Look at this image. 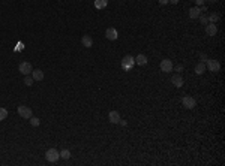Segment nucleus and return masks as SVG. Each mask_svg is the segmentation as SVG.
I'll return each instance as SVG.
<instances>
[{
    "mask_svg": "<svg viewBox=\"0 0 225 166\" xmlns=\"http://www.w3.org/2000/svg\"><path fill=\"white\" fill-rule=\"evenodd\" d=\"M39 123H41V121H39V118H38V117H33V115L30 117V124L33 126V127H38V126H39Z\"/></svg>",
    "mask_w": 225,
    "mask_h": 166,
    "instance_id": "nucleus-20",
    "label": "nucleus"
},
{
    "mask_svg": "<svg viewBox=\"0 0 225 166\" xmlns=\"http://www.w3.org/2000/svg\"><path fill=\"white\" fill-rule=\"evenodd\" d=\"M200 15H201V11H200V8H198V6H194V8L191 9V11H189V17H191L192 20L198 18Z\"/></svg>",
    "mask_w": 225,
    "mask_h": 166,
    "instance_id": "nucleus-14",
    "label": "nucleus"
},
{
    "mask_svg": "<svg viewBox=\"0 0 225 166\" xmlns=\"http://www.w3.org/2000/svg\"><path fill=\"white\" fill-rule=\"evenodd\" d=\"M60 157H62V159H65V160H68L69 157H71V151H69V150H62V151H60Z\"/></svg>",
    "mask_w": 225,
    "mask_h": 166,
    "instance_id": "nucleus-19",
    "label": "nucleus"
},
{
    "mask_svg": "<svg viewBox=\"0 0 225 166\" xmlns=\"http://www.w3.org/2000/svg\"><path fill=\"white\" fill-rule=\"evenodd\" d=\"M18 114H20V117H23V118H30L33 115L32 109L27 108V106H24V105H20V106H18Z\"/></svg>",
    "mask_w": 225,
    "mask_h": 166,
    "instance_id": "nucleus-6",
    "label": "nucleus"
},
{
    "mask_svg": "<svg viewBox=\"0 0 225 166\" xmlns=\"http://www.w3.org/2000/svg\"><path fill=\"white\" fill-rule=\"evenodd\" d=\"M135 64V58L132 57V55H125L123 57V60H122V68L125 70H129V69H132V66Z\"/></svg>",
    "mask_w": 225,
    "mask_h": 166,
    "instance_id": "nucleus-3",
    "label": "nucleus"
},
{
    "mask_svg": "<svg viewBox=\"0 0 225 166\" xmlns=\"http://www.w3.org/2000/svg\"><path fill=\"white\" fill-rule=\"evenodd\" d=\"M171 83L174 84L176 87H182V85H183V78H182L180 73H176V75L171 76Z\"/></svg>",
    "mask_w": 225,
    "mask_h": 166,
    "instance_id": "nucleus-11",
    "label": "nucleus"
},
{
    "mask_svg": "<svg viewBox=\"0 0 225 166\" xmlns=\"http://www.w3.org/2000/svg\"><path fill=\"white\" fill-rule=\"evenodd\" d=\"M198 18H200V21H201V24H206V26L209 24V20H207V17H204V15H200Z\"/></svg>",
    "mask_w": 225,
    "mask_h": 166,
    "instance_id": "nucleus-23",
    "label": "nucleus"
},
{
    "mask_svg": "<svg viewBox=\"0 0 225 166\" xmlns=\"http://www.w3.org/2000/svg\"><path fill=\"white\" fill-rule=\"evenodd\" d=\"M45 159H47L50 163H56L57 160L60 159V153L57 151L56 148H50V150H47V153H45Z\"/></svg>",
    "mask_w": 225,
    "mask_h": 166,
    "instance_id": "nucleus-1",
    "label": "nucleus"
},
{
    "mask_svg": "<svg viewBox=\"0 0 225 166\" xmlns=\"http://www.w3.org/2000/svg\"><path fill=\"white\" fill-rule=\"evenodd\" d=\"M105 36H107V39H108V41H116L117 38H119V35H117V30H116L114 27L107 28V32H105Z\"/></svg>",
    "mask_w": 225,
    "mask_h": 166,
    "instance_id": "nucleus-8",
    "label": "nucleus"
},
{
    "mask_svg": "<svg viewBox=\"0 0 225 166\" xmlns=\"http://www.w3.org/2000/svg\"><path fill=\"white\" fill-rule=\"evenodd\" d=\"M204 70H206V64H204L203 62H200L197 66H195V73H197V75H201V73H204Z\"/></svg>",
    "mask_w": 225,
    "mask_h": 166,
    "instance_id": "nucleus-17",
    "label": "nucleus"
},
{
    "mask_svg": "<svg viewBox=\"0 0 225 166\" xmlns=\"http://www.w3.org/2000/svg\"><path fill=\"white\" fill-rule=\"evenodd\" d=\"M209 2H212V3H215V2H218V0H209Z\"/></svg>",
    "mask_w": 225,
    "mask_h": 166,
    "instance_id": "nucleus-30",
    "label": "nucleus"
},
{
    "mask_svg": "<svg viewBox=\"0 0 225 166\" xmlns=\"http://www.w3.org/2000/svg\"><path fill=\"white\" fill-rule=\"evenodd\" d=\"M158 2H159L161 5H168V2H170V0H158Z\"/></svg>",
    "mask_w": 225,
    "mask_h": 166,
    "instance_id": "nucleus-26",
    "label": "nucleus"
},
{
    "mask_svg": "<svg viewBox=\"0 0 225 166\" xmlns=\"http://www.w3.org/2000/svg\"><path fill=\"white\" fill-rule=\"evenodd\" d=\"M182 103H183V106L186 108V109H194L195 105H197V102H195V99H194L192 96H185L183 99H182Z\"/></svg>",
    "mask_w": 225,
    "mask_h": 166,
    "instance_id": "nucleus-4",
    "label": "nucleus"
},
{
    "mask_svg": "<svg viewBox=\"0 0 225 166\" xmlns=\"http://www.w3.org/2000/svg\"><path fill=\"white\" fill-rule=\"evenodd\" d=\"M108 5V0H95V8L96 9H104Z\"/></svg>",
    "mask_w": 225,
    "mask_h": 166,
    "instance_id": "nucleus-16",
    "label": "nucleus"
},
{
    "mask_svg": "<svg viewBox=\"0 0 225 166\" xmlns=\"http://www.w3.org/2000/svg\"><path fill=\"white\" fill-rule=\"evenodd\" d=\"M81 43L86 47V48H92V45H93V39L90 38V36H87V35H84L81 38Z\"/></svg>",
    "mask_w": 225,
    "mask_h": 166,
    "instance_id": "nucleus-13",
    "label": "nucleus"
},
{
    "mask_svg": "<svg viewBox=\"0 0 225 166\" xmlns=\"http://www.w3.org/2000/svg\"><path fill=\"white\" fill-rule=\"evenodd\" d=\"M108 120H110V123L117 124V123L120 121V114H119L117 111H111V112L108 114Z\"/></svg>",
    "mask_w": 225,
    "mask_h": 166,
    "instance_id": "nucleus-10",
    "label": "nucleus"
},
{
    "mask_svg": "<svg viewBox=\"0 0 225 166\" xmlns=\"http://www.w3.org/2000/svg\"><path fill=\"white\" fill-rule=\"evenodd\" d=\"M177 2H179V0H170V3H173V5H176Z\"/></svg>",
    "mask_w": 225,
    "mask_h": 166,
    "instance_id": "nucleus-29",
    "label": "nucleus"
},
{
    "mask_svg": "<svg viewBox=\"0 0 225 166\" xmlns=\"http://www.w3.org/2000/svg\"><path fill=\"white\" fill-rule=\"evenodd\" d=\"M176 72H179V73H182V72H183V66H182V64H179V66H176Z\"/></svg>",
    "mask_w": 225,
    "mask_h": 166,
    "instance_id": "nucleus-24",
    "label": "nucleus"
},
{
    "mask_svg": "<svg viewBox=\"0 0 225 166\" xmlns=\"http://www.w3.org/2000/svg\"><path fill=\"white\" fill-rule=\"evenodd\" d=\"M18 70L26 76V75H29V73H32L33 68H32V64H30L29 62H23V63H20V66H18Z\"/></svg>",
    "mask_w": 225,
    "mask_h": 166,
    "instance_id": "nucleus-5",
    "label": "nucleus"
},
{
    "mask_svg": "<svg viewBox=\"0 0 225 166\" xmlns=\"http://www.w3.org/2000/svg\"><path fill=\"white\" fill-rule=\"evenodd\" d=\"M200 8V11H201V14H203V12H207V8L206 6H198Z\"/></svg>",
    "mask_w": 225,
    "mask_h": 166,
    "instance_id": "nucleus-27",
    "label": "nucleus"
},
{
    "mask_svg": "<svg viewBox=\"0 0 225 166\" xmlns=\"http://www.w3.org/2000/svg\"><path fill=\"white\" fill-rule=\"evenodd\" d=\"M195 3L200 6V5H203V3H204V0H195Z\"/></svg>",
    "mask_w": 225,
    "mask_h": 166,
    "instance_id": "nucleus-28",
    "label": "nucleus"
},
{
    "mask_svg": "<svg viewBox=\"0 0 225 166\" xmlns=\"http://www.w3.org/2000/svg\"><path fill=\"white\" fill-rule=\"evenodd\" d=\"M216 33H218V27H216V24H207L206 26V35L207 36H216Z\"/></svg>",
    "mask_w": 225,
    "mask_h": 166,
    "instance_id": "nucleus-9",
    "label": "nucleus"
},
{
    "mask_svg": "<svg viewBox=\"0 0 225 166\" xmlns=\"http://www.w3.org/2000/svg\"><path fill=\"white\" fill-rule=\"evenodd\" d=\"M32 78H33L35 81H42V79H44V72H42L41 69L32 70Z\"/></svg>",
    "mask_w": 225,
    "mask_h": 166,
    "instance_id": "nucleus-12",
    "label": "nucleus"
},
{
    "mask_svg": "<svg viewBox=\"0 0 225 166\" xmlns=\"http://www.w3.org/2000/svg\"><path fill=\"white\" fill-rule=\"evenodd\" d=\"M207 20L210 21V23H213V24H216V23L219 21V15H218V14H210Z\"/></svg>",
    "mask_w": 225,
    "mask_h": 166,
    "instance_id": "nucleus-18",
    "label": "nucleus"
},
{
    "mask_svg": "<svg viewBox=\"0 0 225 166\" xmlns=\"http://www.w3.org/2000/svg\"><path fill=\"white\" fill-rule=\"evenodd\" d=\"M207 60H209V57H207L206 54H201V62L204 63V62H207Z\"/></svg>",
    "mask_w": 225,
    "mask_h": 166,
    "instance_id": "nucleus-25",
    "label": "nucleus"
},
{
    "mask_svg": "<svg viewBox=\"0 0 225 166\" xmlns=\"http://www.w3.org/2000/svg\"><path fill=\"white\" fill-rule=\"evenodd\" d=\"M33 78H32V76H27L26 75V78H24V84H26V85H27V87H30V85H33Z\"/></svg>",
    "mask_w": 225,
    "mask_h": 166,
    "instance_id": "nucleus-21",
    "label": "nucleus"
},
{
    "mask_svg": "<svg viewBox=\"0 0 225 166\" xmlns=\"http://www.w3.org/2000/svg\"><path fill=\"white\" fill-rule=\"evenodd\" d=\"M6 117H8V111L5 109V108H0V121L5 120Z\"/></svg>",
    "mask_w": 225,
    "mask_h": 166,
    "instance_id": "nucleus-22",
    "label": "nucleus"
},
{
    "mask_svg": "<svg viewBox=\"0 0 225 166\" xmlns=\"http://www.w3.org/2000/svg\"><path fill=\"white\" fill-rule=\"evenodd\" d=\"M161 70L162 72H171V70L174 69V66H173V62H171L170 58H164L162 62H161Z\"/></svg>",
    "mask_w": 225,
    "mask_h": 166,
    "instance_id": "nucleus-7",
    "label": "nucleus"
},
{
    "mask_svg": "<svg viewBox=\"0 0 225 166\" xmlns=\"http://www.w3.org/2000/svg\"><path fill=\"white\" fill-rule=\"evenodd\" d=\"M207 64H206V68L210 70V72H215V73H218L219 70H221V63L218 60H215V58H209L207 60Z\"/></svg>",
    "mask_w": 225,
    "mask_h": 166,
    "instance_id": "nucleus-2",
    "label": "nucleus"
},
{
    "mask_svg": "<svg viewBox=\"0 0 225 166\" xmlns=\"http://www.w3.org/2000/svg\"><path fill=\"white\" fill-rule=\"evenodd\" d=\"M135 63H137V64H140V66H144V64L147 63V57H146L144 54L137 55V57H135Z\"/></svg>",
    "mask_w": 225,
    "mask_h": 166,
    "instance_id": "nucleus-15",
    "label": "nucleus"
}]
</instances>
